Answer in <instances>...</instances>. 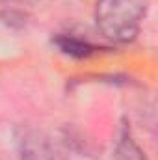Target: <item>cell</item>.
<instances>
[{"instance_id":"6da1fadb","label":"cell","mask_w":158,"mask_h":160,"mask_svg":"<svg viewBox=\"0 0 158 160\" xmlns=\"http://www.w3.org/2000/svg\"><path fill=\"white\" fill-rule=\"evenodd\" d=\"M147 11V0H97L95 21L102 36L126 43L134 39Z\"/></svg>"},{"instance_id":"7a4b0ae2","label":"cell","mask_w":158,"mask_h":160,"mask_svg":"<svg viewBox=\"0 0 158 160\" xmlns=\"http://www.w3.org/2000/svg\"><path fill=\"white\" fill-rule=\"evenodd\" d=\"M22 160H69V149L63 140L45 130H28L19 140Z\"/></svg>"},{"instance_id":"3957f363","label":"cell","mask_w":158,"mask_h":160,"mask_svg":"<svg viewBox=\"0 0 158 160\" xmlns=\"http://www.w3.org/2000/svg\"><path fill=\"white\" fill-rule=\"evenodd\" d=\"M56 45L60 47L62 52L71 54V56H77V58L89 56L95 50V47H91L89 43L78 39V38H71V36H60V38H56Z\"/></svg>"}]
</instances>
